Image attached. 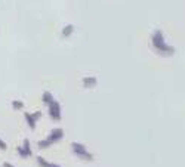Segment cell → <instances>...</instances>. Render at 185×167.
<instances>
[{
    "instance_id": "obj_9",
    "label": "cell",
    "mask_w": 185,
    "mask_h": 167,
    "mask_svg": "<svg viewBox=\"0 0 185 167\" xmlns=\"http://www.w3.org/2000/svg\"><path fill=\"white\" fill-rule=\"evenodd\" d=\"M18 154H19V157H22V158H27V154L24 152V149H22V146H18Z\"/></svg>"
},
{
    "instance_id": "obj_6",
    "label": "cell",
    "mask_w": 185,
    "mask_h": 167,
    "mask_svg": "<svg viewBox=\"0 0 185 167\" xmlns=\"http://www.w3.org/2000/svg\"><path fill=\"white\" fill-rule=\"evenodd\" d=\"M37 161H39V164H40L42 167H59V166H56V164H51V163L45 161L42 157H39V158H37Z\"/></svg>"
},
{
    "instance_id": "obj_12",
    "label": "cell",
    "mask_w": 185,
    "mask_h": 167,
    "mask_svg": "<svg viewBox=\"0 0 185 167\" xmlns=\"http://www.w3.org/2000/svg\"><path fill=\"white\" fill-rule=\"evenodd\" d=\"M2 167H14V164H10V163H8V161H6V163H3V164H2Z\"/></svg>"
},
{
    "instance_id": "obj_10",
    "label": "cell",
    "mask_w": 185,
    "mask_h": 167,
    "mask_svg": "<svg viewBox=\"0 0 185 167\" xmlns=\"http://www.w3.org/2000/svg\"><path fill=\"white\" fill-rule=\"evenodd\" d=\"M6 148H8V145L5 144V140L0 139V149H2V151H6Z\"/></svg>"
},
{
    "instance_id": "obj_11",
    "label": "cell",
    "mask_w": 185,
    "mask_h": 167,
    "mask_svg": "<svg viewBox=\"0 0 185 167\" xmlns=\"http://www.w3.org/2000/svg\"><path fill=\"white\" fill-rule=\"evenodd\" d=\"M31 115H33V118H34V120H37V118H40V115H42V114H40L39 111H37V112H34V114H31Z\"/></svg>"
},
{
    "instance_id": "obj_1",
    "label": "cell",
    "mask_w": 185,
    "mask_h": 167,
    "mask_svg": "<svg viewBox=\"0 0 185 167\" xmlns=\"http://www.w3.org/2000/svg\"><path fill=\"white\" fill-rule=\"evenodd\" d=\"M61 138H62V130H61V129H55V130L52 132V135L49 136V139L39 142V146H40V148H46V146L51 145L52 142H56V140L61 139Z\"/></svg>"
},
{
    "instance_id": "obj_13",
    "label": "cell",
    "mask_w": 185,
    "mask_h": 167,
    "mask_svg": "<svg viewBox=\"0 0 185 167\" xmlns=\"http://www.w3.org/2000/svg\"><path fill=\"white\" fill-rule=\"evenodd\" d=\"M71 30H73V28H71V27H68V28H67V30H65V31H64V34H68V33H70V31H71Z\"/></svg>"
},
{
    "instance_id": "obj_4",
    "label": "cell",
    "mask_w": 185,
    "mask_h": 167,
    "mask_svg": "<svg viewBox=\"0 0 185 167\" xmlns=\"http://www.w3.org/2000/svg\"><path fill=\"white\" fill-rule=\"evenodd\" d=\"M24 117H25V120H27V123L30 126V129H34V127H36V120L33 118V115L28 114V112H25V114H24Z\"/></svg>"
},
{
    "instance_id": "obj_5",
    "label": "cell",
    "mask_w": 185,
    "mask_h": 167,
    "mask_svg": "<svg viewBox=\"0 0 185 167\" xmlns=\"http://www.w3.org/2000/svg\"><path fill=\"white\" fill-rule=\"evenodd\" d=\"M22 149H24V152L27 154V157H30V155H31V148H30V142H28V139H25V140H24Z\"/></svg>"
},
{
    "instance_id": "obj_8",
    "label": "cell",
    "mask_w": 185,
    "mask_h": 167,
    "mask_svg": "<svg viewBox=\"0 0 185 167\" xmlns=\"http://www.w3.org/2000/svg\"><path fill=\"white\" fill-rule=\"evenodd\" d=\"M43 101L47 102V104H52V102H53V101H52V95L47 93V92H45V93H43Z\"/></svg>"
},
{
    "instance_id": "obj_7",
    "label": "cell",
    "mask_w": 185,
    "mask_h": 167,
    "mask_svg": "<svg viewBox=\"0 0 185 167\" xmlns=\"http://www.w3.org/2000/svg\"><path fill=\"white\" fill-rule=\"evenodd\" d=\"M12 108H15V110H21V108H24V104L21 101H14L12 102Z\"/></svg>"
},
{
    "instance_id": "obj_3",
    "label": "cell",
    "mask_w": 185,
    "mask_h": 167,
    "mask_svg": "<svg viewBox=\"0 0 185 167\" xmlns=\"http://www.w3.org/2000/svg\"><path fill=\"white\" fill-rule=\"evenodd\" d=\"M73 148H74V151H76L80 157H84V158H90V155L89 154H86V151H84V148L82 146V145H79V144H74L73 145Z\"/></svg>"
},
{
    "instance_id": "obj_2",
    "label": "cell",
    "mask_w": 185,
    "mask_h": 167,
    "mask_svg": "<svg viewBox=\"0 0 185 167\" xmlns=\"http://www.w3.org/2000/svg\"><path fill=\"white\" fill-rule=\"evenodd\" d=\"M49 112H51L53 120H59L61 112H59V105L56 104V102H52V104H51V110H49Z\"/></svg>"
}]
</instances>
